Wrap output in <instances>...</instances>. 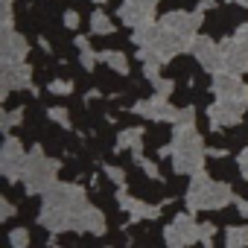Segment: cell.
<instances>
[{"label": "cell", "mask_w": 248, "mask_h": 248, "mask_svg": "<svg viewBox=\"0 0 248 248\" xmlns=\"http://www.w3.org/2000/svg\"><path fill=\"white\" fill-rule=\"evenodd\" d=\"M117 204L129 213L132 222H140V219H158V216H161V204H149V202L132 199V196L126 193V187H117Z\"/></svg>", "instance_id": "cell-15"}, {"label": "cell", "mask_w": 248, "mask_h": 248, "mask_svg": "<svg viewBox=\"0 0 248 248\" xmlns=\"http://www.w3.org/2000/svg\"><path fill=\"white\" fill-rule=\"evenodd\" d=\"M62 21H64V27H67V30H79V21H82V18H79V12H76V9H67Z\"/></svg>", "instance_id": "cell-33"}, {"label": "cell", "mask_w": 248, "mask_h": 248, "mask_svg": "<svg viewBox=\"0 0 248 248\" xmlns=\"http://www.w3.org/2000/svg\"><path fill=\"white\" fill-rule=\"evenodd\" d=\"M91 3H105V0H91Z\"/></svg>", "instance_id": "cell-41"}, {"label": "cell", "mask_w": 248, "mask_h": 248, "mask_svg": "<svg viewBox=\"0 0 248 248\" xmlns=\"http://www.w3.org/2000/svg\"><path fill=\"white\" fill-rule=\"evenodd\" d=\"M132 114H138V117H143V120H152V123H178L181 108H175L167 96L152 93L149 99L135 102V105H132Z\"/></svg>", "instance_id": "cell-10"}, {"label": "cell", "mask_w": 248, "mask_h": 248, "mask_svg": "<svg viewBox=\"0 0 248 248\" xmlns=\"http://www.w3.org/2000/svg\"><path fill=\"white\" fill-rule=\"evenodd\" d=\"M62 164L56 158H47L44 149L35 143L30 149V158H27V170H24V187L27 193H47L53 184H56V175H59Z\"/></svg>", "instance_id": "cell-5"}, {"label": "cell", "mask_w": 248, "mask_h": 248, "mask_svg": "<svg viewBox=\"0 0 248 248\" xmlns=\"http://www.w3.org/2000/svg\"><path fill=\"white\" fill-rule=\"evenodd\" d=\"M236 167H239V172H242V178L248 181V146L236 155Z\"/></svg>", "instance_id": "cell-34"}, {"label": "cell", "mask_w": 248, "mask_h": 248, "mask_svg": "<svg viewBox=\"0 0 248 248\" xmlns=\"http://www.w3.org/2000/svg\"><path fill=\"white\" fill-rule=\"evenodd\" d=\"M32 91V67L27 62L18 64H3L0 70V99H6L12 91Z\"/></svg>", "instance_id": "cell-12"}, {"label": "cell", "mask_w": 248, "mask_h": 248, "mask_svg": "<svg viewBox=\"0 0 248 248\" xmlns=\"http://www.w3.org/2000/svg\"><path fill=\"white\" fill-rule=\"evenodd\" d=\"M114 30H117L114 21H111L102 9H93V12H91V32H93V35H111Z\"/></svg>", "instance_id": "cell-20"}, {"label": "cell", "mask_w": 248, "mask_h": 248, "mask_svg": "<svg viewBox=\"0 0 248 248\" xmlns=\"http://www.w3.org/2000/svg\"><path fill=\"white\" fill-rule=\"evenodd\" d=\"M27 53H30V41L9 30L0 35V64H18V62H27Z\"/></svg>", "instance_id": "cell-14"}, {"label": "cell", "mask_w": 248, "mask_h": 248, "mask_svg": "<svg viewBox=\"0 0 248 248\" xmlns=\"http://www.w3.org/2000/svg\"><path fill=\"white\" fill-rule=\"evenodd\" d=\"M47 91H50V93H59V96H62V93H73V82H70V79H53V82L47 85Z\"/></svg>", "instance_id": "cell-28"}, {"label": "cell", "mask_w": 248, "mask_h": 248, "mask_svg": "<svg viewBox=\"0 0 248 248\" xmlns=\"http://www.w3.org/2000/svg\"><path fill=\"white\" fill-rule=\"evenodd\" d=\"M233 38H236V41H242V44L248 47V24H242V27L233 32Z\"/></svg>", "instance_id": "cell-35"}, {"label": "cell", "mask_w": 248, "mask_h": 248, "mask_svg": "<svg viewBox=\"0 0 248 248\" xmlns=\"http://www.w3.org/2000/svg\"><path fill=\"white\" fill-rule=\"evenodd\" d=\"M190 53L196 56V62H199L207 73H222V70H225V62H222V44H216L213 38H207V35H196L193 44H190Z\"/></svg>", "instance_id": "cell-11"}, {"label": "cell", "mask_w": 248, "mask_h": 248, "mask_svg": "<svg viewBox=\"0 0 248 248\" xmlns=\"http://www.w3.org/2000/svg\"><path fill=\"white\" fill-rule=\"evenodd\" d=\"M38 47H41L44 53H53V50H50V41H47V38H38Z\"/></svg>", "instance_id": "cell-39"}, {"label": "cell", "mask_w": 248, "mask_h": 248, "mask_svg": "<svg viewBox=\"0 0 248 248\" xmlns=\"http://www.w3.org/2000/svg\"><path fill=\"white\" fill-rule=\"evenodd\" d=\"M187 210L190 213H199V210H222L228 207L231 202H236V193L231 184H222V181H213L204 170L193 175L190 187H187Z\"/></svg>", "instance_id": "cell-4"}, {"label": "cell", "mask_w": 248, "mask_h": 248, "mask_svg": "<svg viewBox=\"0 0 248 248\" xmlns=\"http://www.w3.org/2000/svg\"><path fill=\"white\" fill-rule=\"evenodd\" d=\"M132 44L138 47V59L143 64H167L172 62L181 50H187V44L181 38H175L170 30L161 27V21H149L143 27H135L132 30Z\"/></svg>", "instance_id": "cell-2"}, {"label": "cell", "mask_w": 248, "mask_h": 248, "mask_svg": "<svg viewBox=\"0 0 248 248\" xmlns=\"http://www.w3.org/2000/svg\"><path fill=\"white\" fill-rule=\"evenodd\" d=\"M213 236H216V225H213V222H204V225H202V239H199V242H202L204 248H213Z\"/></svg>", "instance_id": "cell-31"}, {"label": "cell", "mask_w": 248, "mask_h": 248, "mask_svg": "<svg viewBox=\"0 0 248 248\" xmlns=\"http://www.w3.org/2000/svg\"><path fill=\"white\" fill-rule=\"evenodd\" d=\"M236 207H239V213L248 219V199H236Z\"/></svg>", "instance_id": "cell-38"}, {"label": "cell", "mask_w": 248, "mask_h": 248, "mask_svg": "<svg viewBox=\"0 0 248 248\" xmlns=\"http://www.w3.org/2000/svg\"><path fill=\"white\" fill-rule=\"evenodd\" d=\"M239 117H242V108H236V105H228V102H219V99H213V105H207L210 132H219L225 126H236Z\"/></svg>", "instance_id": "cell-16"}, {"label": "cell", "mask_w": 248, "mask_h": 248, "mask_svg": "<svg viewBox=\"0 0 248 248\" xmlns=\"http://www.w3.org/2000/svg\"><path fill=\"white\" fill-rule=\"evenodd\" d=\"M222 62H225V70L245 73L248 70V47L236 38H225L222 41Z\"/></svg>", "instance_id": "cell-17"}, {"label": "cell", "mask_w": 248, "mask_h": 248, "mask_svg": "<svg viewBox=\"0 0 248 248\" xmlns=\"http://www.w3.org/2000/svg\"><path fill=\"white\" fill-rule=\"evenodd\" d=\"M202 239V225L193 219L190 210L175 213V219L164 228V245L167 248H190Z\"/></svg>", "instance_id": "cell-6"}, {"label": "cell", "mask_w": 248, "mask_h": 248, "mask_svg": "<svg viewBox=\"0 0 248 248\" xmlns=\"http://www.w3.org/2000/svg\"><path fill=\"white\" fill-rule=\"evenodd\" d=\"M172 170L178 175H196L204 170V140L196 132V123H175L172 132Z\"/></svg>", "instance_id": "cell-3"}, {"label": "cell", "mask_w": 248, "mask_h": 248, "mask_svg": "<svg viewBox=\"0 0 248 248\" xmlns=\"http://www.w3.org/2000/svg\"><path fill=\"white\" fill-rule=\"evenodd\" d=\"M248 245V228H242V225H231L228 231H225V248H245Z\"/></svg>", "instance_id": "cell-21"}, {"label": "cell", "mask_w": 248, "mask_h": 248, "mask_svg": "<svg viewBox=\"0 0 248 248\" xmlns=\"http://www.w3.org/2000/svg\"><path fill=\"white\" fill-rule=\"evenodd\" d=\"M114 149L123 152V149H132L135 161L143 155V129H126V132H120L117 140H114Z\"/></svg>", "instance_id": "cell-18"}, {"label": "cell", "mask_w": 248, "mask_h": 248, "mask_svg": "<svg viewBox=\"0 0 248 248\" xmlns=\"http://www.w3.org/2000/svg\"><path fill=\"white\" fill-rule=\"evenodd\" d=\"M138 167H140V170H143L149 178L161 181V170H158V164H155V161H149V158H143V155H140V158H138Z\"/></svg>", "instance_id": "cell-29"}, {"label": "cell", "mask_w": 248, "mask_h": 248, "mask_svg": "<svg viewBox=\"0 0 248 248\" xmlns=\"http://www.w3.org/2000/svg\"><path fill=\"white\" fill-rule=\"evenodd\" d=\"M27 158L30 152H24V143L12 135H6L3 146H0V172L9 184L24 181V170H27Z\"/></svg>", "instance_id": "cell-8"}, {"label": "cell", "mask_w": 248, "mask_h": 248, "mask_svg": "<svg viewBox=\"0 0 248 248\" xmlns=\"http://www.w3.org/2000/svg\"><path fill=\"white\" fill-rule=\"evenodd\" d=\"M149 82H152V88H155V93H158V96H167V99H170V96H172V91H175V82H172V79H164L161 73H158V76H152Z\"/></svg>", "instance_id": "cell-22"}, {"label": "cell", "mask_w": 248, "mask_h": 248, "mask_svg": "<svg viewBox=\"0 0 248 248\" xmlns=\"http://www.w3.org/2000/svg\"><path fill=\"white\" fill-rule=\"evenodd\" d=\"M73 44H76L79 50H88V47H91V41H88L85 35H76V41H73Z\"/></svg>", "instance_id": "cell-36"}, {"label": "cell", "mask_w": 248, "mask_h": 248, "mask_svg": "<svg viewBox=\"0 0 248 248\" xmlns=\"http://www.w3.org/2000/svg\"><path fill=\"white\" fill-rule=\"evenodd\" d=\"M24 123V108H18V111H9V114H3V120H0V129H3V135H9L15 126H21Z\"/></svg>", "instance_id": "cell-23"}, {"label": "cell", "mask_w": 248, "mask_h": 248, "mask_svg": "<svg viewBox=\"0 0 248 248\" xmlns=\"http://www.w3.org/2000/svg\"><path fill=\"white\" fill-rule=\"evenodd\" d=\"M202 21H204V9L199 6L196 12H167L164 18H161V27L164 30H170L175 38H181L184 44H187V50H190V44H193V38L199 35V27H202Z\"/></svg>", "instance_id": "cell-9"}, {"label": "cell", "mask_w": 248, "mask_h": 248, "mask_svg": "<svg viewBox=\"0 0 248 248\" xmlns=\"http://www.w3.org/2000/svg\"><path fill=\"white\" fill-rule=\"evenodd\" d=\"M102 172L117 184V187H126V172H123L120 167H111V164H102Z\"/></svg>", "instance_id": "cell-27"}, {"label": "cell", "mask_w": 248, "mask_h": 248, "mask_svg": "<svg viewBox=\"0 0 248 248\" xmlns=\"http://www.w3.org/2000/svg\"><path fill=\"white\" fill-rule=\"evenodd\" d=\"M96 62H99V53H93V47H88V50H79V64H82L88 73L96 67Z\"/></svg>", "instance_id": "cell-25"}, {"label": "cell", "mask_w": 248, "mask_h": 248, "mask_svg": "<svg viewBox=\"0 0 248 248\" xmlns=\"http://www.w3.org/2000/svg\"><path fill=\"white\" fill-rule=\"evenodd\" d=\"M99 62H105L117 76H126L129 73V59L123 56V50H102L99 53Z\"/></svg>", "instance_id": "cell-19"}, {"label": "cell", "mask_w": 248, "mask_h": 248, "mask_svg": "<svg viewBox=\"0 0 248 248\" xmlns=\"http://www.w3.org/2000/svg\"><path fill=\"white\" fill-rule=\"evenodd\" d=\"M15 30V6L12 0H3V32Z\"/></svg>", "instance_id": "cell-30"}, {"label": "cell", "mask_w": 248, "mask_h": 248, "mask_svg": "<svg viewBox=\"0 0 248 248\" xmlns=\"http://www.w3.org/2000/svg\"><path fill=\"white\" fill-rule=\"evenodd\" d=\"M228 3H236V6H245L248 9V0H228Z\"/></svg>", "instance_id": "cell-40"}, {"label": "cell", "mask_w": 248, "mask_h": 248, "mask_svg": "<svg viewBox=\"0 0 248 248\" xmlns=\"http://www.w3.org/2000/svg\"><path fill=\"white\" fill-rule=\"evenodd\" d=\"M12 216H15V204H12L6 196H0V219L6 222V219H12Z\"/></svg>", "instance_id": "cell-32"}, {"label": "cell", "mask_w": 248, "mask_h": 248, "mask_svg": "<svg viewBox=\"0 0 248 248\" xmlns=\"http://www.w3.org/2000/svg\"><path fill=\"white\" fill-rule=\"evenodd\" d=\"M47 117H50L53 123H59L62 129H70V126H73V123H70V111H67V108H62V105L47 108Z\"/></svg>", "instance_id": "cell-24"}, {"label": "cell", "mask_w": 248, "mask_h": 248, "mask_svg": "<svg viewBox=\"0 0 248 248\" xmlns=\"http://www.w3.org/2000/svg\"><path fill=\"white\" fill-rule=\"evenodd\" d=\"M207 152H210V158H225L228 155V149H219V146H210Z\"/></svg>", "instance_id": "cell-37"}, {"label": "cell", "mask_w": 248, "mask_h": 248, "mask_svg": "<svg viewBox=\"0 0 248 248\" xmlns=\"http://www.w3.org/2000/svg\"><path fill=\"white\" fill-rule=\"evenodd\" d=\"M9 245H12V248H27V245H30V231H27V228H15V231L9 233Z\"/></svg>", "instance_id": "cell-26"}, {"label": "cell", "mask_w": 248, "mask_h": 248, "mask_svg": "<svg viewBox=\"0 0 248 248\" xmlns=\"http://www.w3.org/2000/svg\"><path fill=\"white\" fill-rule=\"evenodd\" d=\"M155 6H158V0H123V6L117 9V18L135 30V27L155 21Z\"/></svg>", "instance_id": "cell-13"}, {"label": "cell", "mask_w": 248, "mask_h": 248, "mask_svg": "<svg viewBox=\"0 0 248 248\" xmlns=\"http://www.w3.org/2000/svg\"><path fill=\"white\" fill-rule=\"evenodd\" d=\"M44 196L41 213H38V225L62 233V231H76V233H93L102 236L105 233V213L93 204H88L85 190L79 184H53Z\"/></svg>", "instance_id": "cell-1"}, {"label": "cell", "mask_w": 248, "mask_h": 248, "mask_svg": "<svg viewBox=\"0 0 248 248\" xmlns=\"http://www.w3.org/2000/svg\"><path fill=\"white\" fill-rule=\"evenodd\" d=\"M213 96L219 102H228V105H236V108H248V85L242 82L239 73H231V70H222V73H213Z\"/></svg>", "instance_id": "cell-7"}]
</instances>
